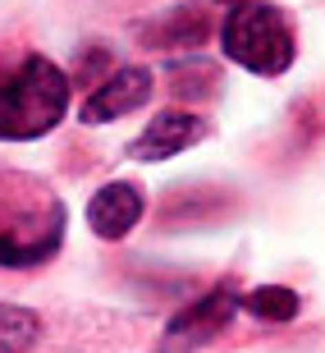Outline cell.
<instances>
[{
	"label": "cell",
	"mask_w": 325,
	"mask_h": 353,
	"mask_svg": "<svg viewBox=\"0 0 325 353\" xmlns=\"http://www.w3.org/2000/svg\"><path fill=\"white\" fill-rule=\"evenodd\" d=\"M65 105L69 79L46 55H28L14 74L0 79V138H10V143L41 138L65 119Z\"/></svg>",
	"instance_id": "6da1fadb"
},
{
	"label": "cell",
	"mask_w": 325,
	"mask_h": 353,
	"mask_svg": "<svg viewBox=\"0 0 325 353\" xmlns=\"http://www.w3.org/2000/svg\"><path fill=\"white\" fill-rule=\"evenodd\" d=\"M41 335V316L14 303H0V353H23Z\"/></svg>",
	"instance_id": "ba28073f"
},
{
	"label": "cell",
	"mask_w": 325,
	"mask_h": 353,
	"mask_svg": "<svg viewBox=\"0 0 325 353\" xmlns=\"http://www.w3.org/2000/svg\"><path fill=\"white\" fill-rule=\"evenodd\" d=\"M220 41L224 55L252 74H284L293 65V32L275 5H257V0L234 5L220 28Z\"/></svg>",
	"instance_id": "7a4b0ae2"
},
{
	"label": "cell",
	"mask_w": 325,
	"mask_h": 353,
	"mask_svg": "<svg viewBox=\"0 0 325 353\" xmlns=\"http://www.w3.org/2000/svg\"><path fill=\"white\" fill-rule=\"evenodd\" d=\"M207 133V124L188 110H160L143 133H138V143H133V157L138 161H165L183 147H193L197 138Z\"/></svg>",
	"instance_id": "5b68a950"
},
{
	"label": "cell",
	"mask_w": 325,
	"mask_h": 353,
	"mask_svg": "<svg viewBox=\"0 0 325 353\" xmlns=\"http://www.w3.org/2000/svg\"><path fill=\"white\" fill-rule=\"evenodd\" d=\"M238 307H247V312L261 316V321H293V316H298V294L284 289V285H261V289H252V294H243Z\"/></svg>",
	"instance_id": "9c48e42d"
},
{
	"label": "cell",
	"mask_w": 325,
	"mask_h": 353,
	"mask_svg": "<svg viewBox=\"0 0 325 353\" xmlns=\"http://www.w3.org/2000/svg\"><path fill=\"white\" fill-rule=\"evenodd\" d=\"M147 97H151V74H147V69H115V74L101 79V88L87 97L83 119H87V124L119 119V115H129V110H138Z\"/></svg>",
	"instance_id": "277c9868"
},
{
	"label": "cell",
	"mask_w": 325,
	"mask_h": 353,
	"mask_svg": "<svg viewBox=\"0 0 325 353\" xmlns=\"http://www.w3.org/2000/svg\"><path fill=\"white\" fill-rule=\"evenodd\" d=\"M216 5H238V0H216Z\"/></svg>",
	"instance_id": "8fae6325"
},
{
	"label": "cell",
	"mask_w": 325,
	"mask_h": 353,
	"mask_svg": "<svg viewBox=\"0 0 325 353\" xmlns=\"http://www.w3.org/2000/svg\"><path fill=\"white\" fill-rule=\"evenodd\" d=\"M46 248H19L14 239L0 234V266H28V262H37Z\"/></svg>",
	"instance_id": "30bf717a"
},
{
	"label": "cell",
	"mask_w": 325,
	"mask_h": 353,
	"mask_svg": "<svg viewBox=\"0 0 325 353\" xmlns=\"http://www.w3.org/2000/svg\"><path fill=\"white\" fill-rule=\"evenodd\" d=\"M238 312V294L229 285H220V289H211L207 299H197L193 307H183L174 321H169V330H165V353H188V349H197V344H207V340H216L224 326H229V316Z\"/></svg>",
	"instance_id": "3957f363"
},
{
	"label": "cell",
	"mask_w": 325,
	"mask_h": 353,
	"mask_svg": "<svg viewBox=\"0 0 325 353\" xmlns=\"http://www.w3.org/2000/svg\"><path fill=\"white\" fill-rule=\"evenodd\" d=\"M138 221H143V193L133 183H105L87 202V225L101 239H124Z\"/></svg>",
	"instance_id": "8992f818"
},
{
	"label": "cell",
	"mask_w": 325,
	"mask_h": 353,
	"mask_svg": "<svg viewBox=\"0 0 325 353\" xmlns=\"http://www.w3.org/2000/svg\"><path fill=\"white\" fill-rule=\"evenodd\" d=\"M211 32L207 14L197 5H179L174 14H165L156 28H151V46H202Z\"/></svg>",
	"instance_id": "52a82bcc"
}]
</instances>
